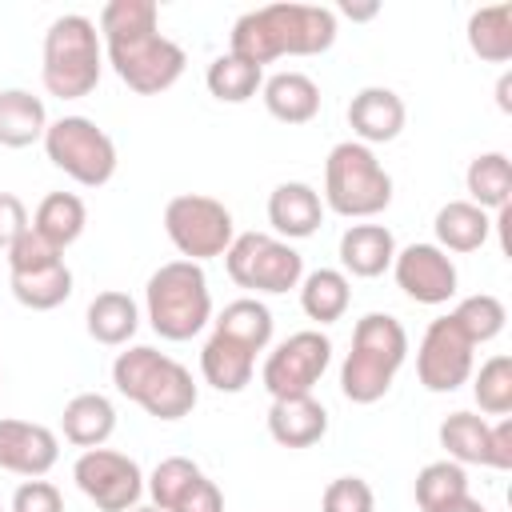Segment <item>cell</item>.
<instances>
[{
  "instance_id": "cell-32",
  "label": "cell",
  "mask_w": 512,
  "mask_h": 512,
  "mask_svg": "<svg viewBox=\"0 0 512 512\" xmlns=\"http://www.w3.org/2000/svg\"><path fill=\"white\" fill-rule=\"evenodd\" d=\"M488 440H492V424L476 412H452L440 420V448L456 464H492Z\"/></svg>"
},
{
  "instance_id": "cell-44",
  "label": "cell",
  "mask_w": 512,
  "mask_h": 512,
  "mask_svg": "<svg viewBox=\"0 0 512 512\" xmlns=\"http://www.w3.org/2000/svg\"><path fill=\"white\" fill-rule=\"evenodd\" d=\"M444 512H488V508H484V504H480L476 496H464V500H456V504H448Z\"/></svg>"
},
{
  "instance_id": "cell-16",
  "label": "cell",
  "mask_w": 512,
  "mask_h": 512,
  "mask_svg": "<svg viewBox=\"0 0 512 512\" xmlns=\"http://www.w3.org/2000/svg\"><path fill=\"white\" fill-rule=\"evenodd\" d=\"M392 276L400 284V292L416 304H448L456 296V264L444 248L436 244H408V248H396V260H392Z\"/></svg>"
},
{
  "instance_id": "cell-39",
  "label": "cell",
  "mask_w": 512,
  "mask_h": 512,
  "mask_svg": "<svg viewBox=\"0 0 512 512\" xmlns=\"http://www.w3.org/2000/svg\"><path fill=\"white\" fill-rule=\"evenodd\" d=\"M8 512H64V496L52 480H24L12 492V508Z\"/></svg>"
},
{
  "instance_id": "cell-30",
  "label": "cell",
  "mask_w": 512,
  "mask_h": 512,
  "mask_svg": "<svg viewBox=\"0 0 512 512\" xmlns=\"http://www.w3.org/2000/svg\"><path fill=\"white\" fill-rule=\"evenodd\" d=\"M468 200L484 212H500L512 204V164L504 152H480L464 172Z\"/></svg>"
},
{
  "instance_id": "cell-10",
  "label": "cell",
  "mask_w": 512,
  "mask_h": 512,
  "mask_svg": "<svg viewBox=\"0 0 512 512\" xmlns=\"http://www.w3.org/2000/svg\"><path fill=\"white\" fill-rule=\"evenodd\" d=\"M224 268L236 288L268 292V296L300 288L304 280V256L288 240L268 232H240L224 252Z\"/></svg>"
},
{
  "instance_id": "cell-45",
  "label": "cell",
  "mask_w": 512,
  "mask_h": 512,
  "mask_svg": "<svg viewBox=\"0 0 512 512\" xmlns=\"http://www.w3.org/2000/svg\"><path fill=\"white\" fill-rule=\"evenodd\" d=\"M132 512H160V508H156V504H136Z\"/></svg>"
},
{
  "instance_id": "cell-11",
  "label": "cell",
  "mask_w": 512,
  "mask_h": 512,
  "mask_svg": "<svg viewBox=\"0 0 512 512\" xmlns=\"http://www.w3.org/2000/svg\"><path fill=\"white\" fill-rule=\"evenodd\" d=\"M164 232L184 260L204 264L228 252V244L236 240V220L220 200L200 192H180L164 204Z\"/></svg>"
},
{
  "instance_id": "cell-12",
  "label": "cell",
  "mask_w": 512,
  "mask_h": 512,
  "mask_svg": "<svg viewBox=\"0 0 512 512\" xmlns=\"http://www.w3.org/2000/svg\"><path fill=\"white\" fill-rule=\"evenodd\" d=\"M328 364H332V340L320 328H304V332H292L288 340H280L264 356L260 384L268 388L272 400L308 396L320 384V376H324Z\"/></svg>"
},
{
  "instance_id": "cell-37",
  "label": "cell",
  "mask_w": 512,
  "mask_h": 512,
  "mask_svg": "<svg viewBox=\"0 0 512 512\" xmlns=\"http://www.w3.org/2000/svg\"><path fill=\"white\" fill-rule=\"evenodd\" d=\"M472 396L480 404V412L488 416H508L512 412V356L496 352L480 364V372H472Z\"/></svg>"
},
{
  "instance_id": "cell-15",
  "label": "cell",
  "mask_w": 512,
  "mask_h": 512,
  "mask_svg": "<svg viewBox=\"0 0 512 512\" xmlns=\"http://www.w3.org/2000/svg\"><path fill=\"white\" fill-rule=\"evenodd\" d=\"M144 488H148V496L160 512H224L220 488L188 456L160 460L152 468V476L144 480Z\"/></svg>"
},
{
  "instance_id": "cell-13",
  "label": "cell",
  "mask_w": 512,
  "mask_h": 512,
  "mask_svg": "<svg viewBox=\"0 0 512 512\" xmlns=\"http://www.w3.org/2000/svg\"><path fill=\"white\" fill-rule=\"evenodd\" d=\"M76 488L100 508V512H132L144 496V472L132 456L116 448H88L72 464Z\"/></svg>"
},
{
  "instance_id": "cell-25",
  "label": "cell",
  "mask_w": 512,
  "mask_h": 512,
  "mask_svg": "<svg viewBox=\"0 0 512 512\" xmlns=\"http://www.w3.org/2000/svg\"><path fill=\"white\" fill-rule=\"evenodd\" d=\"M84 324H88V336L104 348H124L136 328H140V308L128 292H96L88 312H84Z\"/></svg>"
},
{
  "instance_id": "cell-6",
  "label": "cell",
  "mask_w": 512,
  "mask_h": 512,
  "mask_svg": "<svg viewBox=\"0 0 512 512\" xmlns=\"http://www.w3.org/2000/svg\"><path fill=\"white\" fill-rule=\"evenodd\" d=\"M144 308L148 324L160 340H192L208 320H212V292L208 276L192 260H168L148 276L144 288Z\"/></svg>"
},
{
  "instance_id": "cell-27",
  "label": "cell",
  "mask_w": 512,
  "mask_h": 512,
  "mask_svg": "<svg viewBox=\"0 0 512 512\" xmlns=\"http://www.w3.org/2000/svg\"><path fill=\"white\" fill-rule=\"evenodd\" d=\"M48 112L28 88H0V148H28L44 140Z\"/></svg>"
},
{
  "instance_id": "cell-33",
  "label": "cell",
  "mask_w": 512,
  "mask_h": 512,
  "mask_svg": "<svg viewBox=\"0 0 512 512\" xmlns=\"http://www.w3.org/2000/svg\"><path fill=\"white\" fill-rule=\"evenodd\" d=\"M468 48L488 64L512 60V4L476 8L468 16Z\"/></svg>"
},
{
  "instance_id": "cell-5",
  "label": "cell",
  "mask_w": 512,
  "mask_h": 512,
  "mask_svg": "<svg viewBox=\"0 0 512 512\" xmlns=\"http://www.w3.org/2000/svg\"><path fill=\"white\" fill-rule=\"evenodd\" d=\"M100 72H104V48L96 24L80 12L56 16L44 32V64H40L44 92L56 100H80L100 84Z\"/></svg>"
},
{
  "instance_id": "cell-40",
  "label": "cell",
  "mask_w": 512,
  "mask_h": 512,
  "mask_svg": "<svg viewBox=\"0 0 512 512\" xmlns=\"http://www.w3.org/2000/svg\"><path fill=\"white\" fill-rule=\"evenodd\" d=\"M28 228H32V220H28L24 200L16 192H0V252H8Z\"/></svg>"
},
{
  "instance_id": "cell-22",
  "label": "cell",
  "mask_w": 512,
  "mask_h": 512,
  "mask_svg": "<svg viewBox=\"0 0 512 512\" xmlns=\"http://www.w3.org/2000/svg\"><path fill=\"white\" fill-rule=\"evenodd\" d=\"M256 356L248 344L224 336L212 328L204 352H200V376L204 384H212L216 392H244L252 384V372H256Z\"/></svg>"
},
{
  "instance_id": "cell-3",
  "label": "cell",
  "mask_w": 512,
  "mask_h": 512,
  "mask_svg": "<svg viewBox=\"0 0 512 512\" xmlns=\"http://www.w3.org/2000/svg\"><path fill=\"white\" fill-rule=\"evenodd\" d=\"M112 384L120 396H128L156 420H184L200 400L192 372L152 344H132L116 352Z\"/></svg>"
},
{
  "instance_id": "cell-29",
  "label": "cell",
  "mask_w": 512,
  "mask_h": 512,
  "mask_svg": "<svg viewBox=\"0 0 512 512\" xmlns=\"http://www.w3.org/2000/svg\"><path fill=\"white\" fill-rule=\"evenodd\" d=\"M352 304V284L340 268H316L300 280V308L316 324H336Z\"/></svg>"
},
{
  "instance_id": "cell-26",
  "label": "cell",
  "mask_w": 512,
  "mask_h": 512,
  "mask_svg": "<svg viewBox=\"0 0 512 512\" xmlns=\"http://www.w3.org/2000/svg\"><path fill=\"white\" fill-rule=\"evenodd\" d=\"M432 228H436V248H444V252H476L492 236V216L484 208H476L472 200H448L436 212Z\"/></svg>"
},
{
  "instance_id": "cell-31",
  "label": "cell",
  "mask_w": 512,
  "mask_h": 512,
  "mask_svg": "<svg viewBox=\"0 0 512 512\" xmlns=\"http://www.w3.org/2000/svg\"><path fill=\"white\" fill-rule=\"evenodd\" d=\"M212 328L224 332V336H232V340H240V344H248L252 352H268L276 320H272V312H268L264 300H256V296H240V300L224 304V312L212 320Z\"/></svg>"
},
{
  "instance_id": "cell-1",
  "label": "cell",
  "mask_w": 512,
  "mask_h": 512,
  "mask_svg": "<svg viewBox=\"0 0 512 512\" xmlns=\"http://www.w3.org/2000/svg\"><path fill=\"white\" fill-rule=\"evenodd\" d=\"M100 36L112 72L140 96H160L184 76V48L160 32L156 0H108L100 8Z\"/></svg>"
},
{
  "instance_id": "cell-19",
  "label": "cell",
  "mask_w": 512,
  "mask_h": 512,
  "mask_svg": "<svg viewBox=\"0 0 512 512\" xmlns=\"http://www.w3.org/2000/svg\"><path fill=\"white\" fill-rule=\"evenodd\" d=\"M268 224L280 240H308L324 224V200L304 180H284L268 196Z\"/></svg>"
},
{
  "instance_id": "cell-8",
  "label": "cell",
  "mask_w": 512,
  "mask_h": 512,
  "mask_svg": "<svg viewBox=\"0 0 512 512\" xmlns=\"http://www.w3.org/2000/svg\"><path fill=\"white\" fill-rule=\"evenodd\" d=\"M44 152L48 160L72 176L80 188H104L112 176H116V144L112 136L88 120V116H60V120H48V132H44Z\"/></svg>"
},
{
  "instance_id": "cell-17",
  "label": "cell",
  "mask_w": 512,
  "mask_h": 512,
  "mask_svg": "<svg viewBox=\"0 0 512 512\" xmlns=\"http://www.w3.org/2000/svg\"><path fill=\"white\" fill-rule=\"evenodd\" d=\"M60 460V440L52 428L32 424V420H0V468L12 476L40 480L56 468Z\"/></svg>"
},
{
  "instance_id": "cell-35",
  "label": "cell",
  "mask_w": 512,
  "mask_h": 512,
  "mask_svg": "<svg viewBox=\"0 0 512 512\" xmlns=\"http://www.w3.org/2000/svg\"><path fill=\"white\" fill-rule=\"evenodd\" d=\"M204 84H208V92H212L220 104H244V100H252V96L260 92L264 68H256V64H248V60L224 52V56H216V60L208 64Z\"/></svg>"
},
{
  "instance_id": "cell-18",
  "label": "cell",
  "mask_w": 512,
  "mask_h": 512,
  "mask_svg": "<svg viewBox=\"0 0 512 512\" xmlns=\"http://www.w3.org/2000/svg\"><path fill=\"white\" fill-rule=\"evenodd\" d=\"M404 120H408V108L404 100L392 92V88H380V84H368L360 88L352 100H348V128L360 144H388L404 132Z\"/></svg>"
},
{
  "instance_id": "cell-20",
  "label": "cell",
  "mask_w": 512,
  "mask_h": 512,
  "mask_svg": "<svg viewBox=\"0 0 512 512\" xmlns=\"http://www.w3.org/2000/svg\"><path fill=\"white\" fill-rule=\"evenodd\" d=\"M328 432V408L308 392V396H284L272 400L268 408V436L284 448H312Z\"/></svg>"
},
{
  "instance_id": "cell-21",
  "label": "cell",
  "mask_w": 512,
  "mask_h": 512,
  "mask_svg": "<svg viewBox=\"0 0 512 512\" xmlns=\"http://www.w3.org/2000/svg\"><path fill=\"white\" fill-rule=\"evenodd\" d=\"M396 260V236L384 224H348L340 236V264L344 276L376 280Z\"/></svg>"
},
{
  "instance_id": "cell-38",
  "label": "cell",
  "mask_w": 512,
  "mask_h": 512,
  "mask_svg": "<svg viewBox=\"0 0 512 512\" xmlns=\"http://www.w3.org/2000/svg\"><path fill=\"white\" fill-rule=\"evenodd\" d=\"M320 512H376V496H372L368 480L336 476L320 496Z\"/></svg>"
},
{
  "instance_id": "cell-43",
  "label": "cell",
  "mask_w": 512,
  "mask_h": 512,
  "mask_svg": "<svg viewBox=\"0 0 512 512\" xmlns=\"http://www.w3.org/2000/svg\"><path fill=\"white\" fill-rule=\"evenodd\" d=\"M508 92H512V76L504 72V76H500V84H496V104H500L504 112H512V100H508Z\"/></svg>"
},
{
  "instance_id": "cell-24",
  "label": "cell",
  "mask_w": 512,
  "mask_h": 512,
  "mask_svg": "<svg viewBox=\"0 0 512 512\" xmlns=\"http://www.w3.org/2000/svg\"><path fill=\"white\" fill-rule=\"evenodd\" d=\"M60 428H64V440L76 444V448H104V440L116 432V408L104 392H76L68 404H64V416H60Z\"/></svg>"
},
{
  "instance_id": "cell-34",
  "label": "cell",
  "mask_w": 512,
  "mask_h": 512,
  "mask_svg": "<svg viewBox=\"0 0 512 512\" xmlns=\"http://www.w3.org/2000/svg\"><path fill=\"white\" fill-rule=\"evenodd\" d=\"M464 496H472L464 464L444 456V460H432V464H424L416 472V504H420V512H444L448 504H456Z\"/></svg>"
},
{
  "instance_id": "cell-42",
  "label": "cell",
  "mask_w": 512,
  "mask_h": 512,
  "mask_svg": "<svg viewBox=\"0 0 512 512\" xmlns=\"http://www.w3.org/2000/svg\"><path fill=\"white\" fill-rule=\"evenodd\" d=\"M340 12L352 16V20H372L380 8H376V4H364V8H356V4H340Z\"/></svg>"
},
{
  "instance_id": "cell-41",
  "label": "cell",
  "mask_w": 512,
  "mask_h": 512,
  "mask_svg": "<svg viewBox=\"0 0 512 512\" xmlns=\"http://www.w3.org/2000/svg\"><path fill=\"white\" fill-rule=\"evenodd\" d=\"M488 452H492V464L488 468H512V420L508 416H500L496 424H492V440H488Z\"/></svg>"
},
{
  "instance_id": "cell-7",
  "label": "cell",
  "mask_w": 512,
  "mask_h": 512,
  "mask_svg": "<svg viewBox=\"0 0 512 512\" xmlns=\"http://www.w3.org/2000/svg\"><path fill=\"white\" fill-rule=\"evenodd\" d=\"M324 208L344 220H372L392 204V176L360 140H340L324 160Z\"/></svg>"
},
{
  "instance_id": "cell-2",
  "label": "cell",
  "mask_w": 512,
  "mask_h": 512,
  "mask_svg": "<svg viewBox=\"0 0 512 512\" xmlns=\"http://www.w3.org/2000/svg\"><path fill=\"white\" fill-rule=\"evenodd\" d=\"M336 44V12L324 4H264L232 24L228 52L264 68L280 56H320Z\"/></svg>"
},
{
  "instance_id": "cell-46",
  "label": "cell",
  "mask_w": 512,
  "mask_h": 512,
  "mask_svg": "<svg viewBox=\"0 0 512 512\" xmlns=\"http://www.w3.org/2000/svg\"><path fill=\"white\" fill-rule=\"evenodd\" d=\"M0 512H4V508H0Z\"/></svg>"
},
{
  "instance_id": "cell-36",
  "label": "cell",
  "mask_w": 512,
  "mask_h": 512,
  "mask_svg": "<svg viewBox=\"0 0 512 512\" xmlns=\"http://www.w3.org/2000/svg\"><path fill=\"white\" fill-rule=\"evenodd\" d=\"M452 320L464 328V336L472 344H488L504 332V320H508V308L500 296L492 292H476V296H464L456 308H452Z\"/></svg>"
},
{
  "instance_id": "cell-23",
  "label": "cell",
  "mask_w": 512,
  "mask_h": 512,
  "mask_svg": "<svg viewBox=\"0 0 512 512\" xmlns=\"http://www.w3.org/2000/svg\"><path fill=\"white\" fill-rule=\"evenodd\" d=\"M260 96L268 116L280 124H308L320 112V88L304 72H272L260 84Z\"/></svg>"
},
{
  "instance_id": "cell-14",
  "label": "cell",
  "mask_w": 512,
  "mask_h": 512,
  "mask_svg": "<svg viewBox=\"0 0 512 512\" xmlns=\"http://www.w3.org/2000/svg\"><path fill=\"white\" fill-rule=\"evenodd\" d=\"M476 372V344L464 336V328L448 316H436L416 348V376L428 392H456Z\"/></svg>"
},
{
  "instance_id": "cell-28",
  "label": "cell",
  "mask_w": 512,
  "mask_h": 512,
  "mask_svg": "<svg viewBox=\"0 0 512 512\" xmlns=\"http://www.w3.org/2000/svg\"><path fill=\"white\" fill-rule=\"evenodd\" d=\"M84 224H88V208H84V200H80L76 192H48V196L36 204V212H32V228H36L52 248H60V252L80 240Z\"/></svg>"
},
{
  "instance_id": "cell-9",
  "label": "cell",
  "mask_w": 512,
  "mask_h": 512,
  "mask_svg": "<svg viewBox=\"0 0 512 512\" xmlns=\"http://www.w3.org/2000/svg\"><path fill=\"white\" fill-rule=\"evenodd\" d=\"M8 284L12 296L32 312H52L72 296V268L64 252L52 248L36 228H28L8 252Z\"/></svg>"
},
{
  "instance_id": "cell-4",
  "label": "cell",
  "mask_w": 512,
  "mask_h": 512,
  "mask_svg": "<svg viewBox=\"0 0 512 512\" xmlns=\"http://www.w3.org/2000/svg\"><path fill=\"white\" fill-rule=\"evenodd\" d=\"M404 360H408L404 324L388 312H368L352 328V348L340 364V392L352 404H376L388 396Z\"/></svg>"
}]
</instances>
